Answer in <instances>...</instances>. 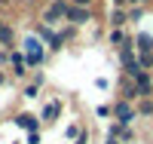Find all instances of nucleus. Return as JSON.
I'll use <instances>...</instances> for the list:
<instances>
[{
    "label": "nucleus",
    "mask_w": 153,
    "mask_h": 144,
    "mask_svg": "<svg viewBox=\"0 0 153 144\" xmlns=\"http://www.w3.org/2000/svg\"><path fill=\"white\" fill-rule=\"evenodd\" d=\"M19 49L25 52V58H28V68H31V71L46 68V64H49V58H52V52L46 49V43H43L34 31H28V34L22 37V46H19Z\"/></svg>",
    "instance_id": "f257e3e1"
},
{
    "label": "nucleus",
    "mask_w": 153,
    "mask_h": 144,
    "mask_svg": "<svg viewBox=\"0 0 153 144\" xmlns=\"http://www.w3.org/2000/svg\"><path fill=\"white\" fill-rule=\"evenodd\" d=\"M68 6H71V0H49L40 9V22L49 25V28H61V25H65V16H68Z\"/></svg>",
    "instance_id": "f03ea898"
},
{
    "label": "nucleus",
    "mask_w": 153,
    "mask_h": 144,
    "mask_svg": "<svg viewBox=\"0 0 153 144\" xmlns=\"http://www.w3.org/2000/svg\"><path fill=\"white\" fill-rule=\"evenodd\" d=\"M113 120L123 123V126H135L141 116H138V107H135V101H126V98H113Z\"/></svg>",
    "instance_id": "7ed1b4c3"
},
{
    "label": "nucleus",
    "mask_w": 153,
    "mask_h": 144,
    "mask_svg": "<svg viewBox=\"0 0 153 144\" xmlns=\"http://www.w3.org/2000/svg\"><path fill=\"white\" fill-rule=\"evenodd\" d=\"M61 110H65V101L61 98H46L43 104H40V123H43V129H49V126H55L58 123V116H61Z\"/></svg>",
    "instance_id": "20e7f679"
},
{
    "label": "nucleus",
    "mask_w": 153,
    "mask_h": 144,
    "mask_svg": "<svg viewBox=\"0 0 153 144\" xmlns=\"http://www.w3.org/2000/svg\"><path fill=\"white\" fill-rule=\"evenodd\" d=\"M68 25H74V28H86V25L95 22V6H68V16H65Z\"/></svg>",
    "instance_id": "39448f33"
},
{
    "label": "nucleus",
    "mask_w": 153,
    "mask_h": 144,
    "mask_svg": "<svg viewBox=\"0 0 153 144\" xmlns=\"http://www.w3.org/2000/svg\"><path fill=\"white\" fill-rule=\"evenodd\" d=\"M9 123L16 126V129H22L25 135H28V132H40V129H43L40 116L31 113V110H19V113H12V116H9Z\"/></svg>",
    "instance_id": "423d86ee"
},
{
    "label": "nucleus",
    "mask_w": 153,
    "mask_h": 144,
    "mask_svg": "<svg viewBox=\"0 0 153 144\" xmlns=\"http://www.w3.org/2000/svg\"><path fill=\"white\" fill-rule=\"evenodd\" d=\"M107 138L135 144V141H138V132H135V126H123V123H117V120H110V126H107Z\"/></svg>",
    "instance_id": "0eeeda50"
},
{
    "label": "nucleus",
    "mask_w": 153,
    "mask_h": 144,
    "mask_svg": "<svg viewBox=\"0 0 153 144\" xmlns=\"http://www.w3.org/2000/svg\"><path fill=\"white\" fill-rule=\"evenodd\" d=\"M132 80L138 86V98H153V71H138Z\"/></svg>",
    "instance_id": "6e6552de"
},
{
    "label": "nucleus",
    "mask_w": 153,
    "mask_h": 144,
    "mask_svg": "<svg viewBox=\"0 0 153 144\" xmlns=\"http://www.w3.org/2000/svg\"><path fill=\"white\" fill-rule=\"evenodd\" d=\"M117 95H120V98H126V101H138V86H135L132 77L120 74V80H117Z\"/></svg>",
    "instance_id": "1a4fd4ad"
},
{
    "label": "nucleus",
    "mask_w": 153,
    "mask_h": 144,
    "mask_svg": "<svg viewBox=\"0 0 153 144\" xmlns=\"http://www.w3.org/2000/svg\"><path fill=\"white\" fill-rule=\"evenodd\" d=\"M135 58H138V49H135V34H132L129 40L117 49V61H120V68H123V64H129V61H135Z\"/></svg>",
    "instance_id": "9d476101"
},
{
    "label": "nucleus",
    "mask_w": 153,
    "mask_h": 144,
    "mask_svg": "<svg viewBox=\"0 0 153 144\" xmlns=\"http://www.w3.org/2000/svg\"><path fill=\"white\" fill-rule=\"evenodd\" d=\"M129 37H132V34H129V28H107V46L117 52L126 40H129Z\"/></svg>",
    "instance_id": "9b49d317"
},
{
    "label": "nucleus",
    "mask_w": 153,
    "mask_h": 144,
    "mask_svg": "<svg viewBox=\"0 0 153 144\" xmlns=\"http://www.w3.org/2000/svg\"><path fill=\"white\" fill-rule=\"evenodd\" d=\"M107 28H129V12L120 9V6H113L107 12Z\"/></svg>",
    "instance_id": "f8f14e48"
},
{
    "label": "nucleus",
    "mask_w": 153,
    "mask_h": 144,
    "mask_svg": "<svg viewBox=\"0 0 153 144\" xmlns=\"http://www.w3.org/2000/svg\"><path fill=\"white\" fill-rule=\"evenodd\" d=\"M16 40H19V34H16V28L6 22L3 28H0V49H16Z\"/></svg>",
    "instance_id": "ddd939ff"
},
{
    "label": "nucleus",
    "mask_w": 153,
    "mask_h": 144,
    "mask_svg": "<svg viewBox=\"0 0 153 144\" xmlns=\"http://www.w3.org/2000/svg\"><path fill=\"white\" fill-rule=\"evenodd\" d=\"M40 92H43V89L37 86V83H31V80L19 86V98H25V101H37V98H40Z\"/></svg>",
    "instance_id": "4468645a"
},
{
    "label": "nucleus",
    "mask_w": 153,
    "mask_h": 144,
    "mask_svg": "<svg viewBox=\"0 0 153 144\" xmlns=\"http://www.w3.org/2000/svg\"><path fill=\"white\" fill-rule=\"evenodd\" d=\"M135 49H138V52H153V34L138 31V34H135Z\"/></svg>",
    "instance_id": "2eb2a0df"
},
{
    "label": "nucleus",
    "mask_w": 153,
    "mask_h": 144,
    "mask_svg": "<svg viewBox=\"0 0 153 144\" xmlns=\"http://www.w3.org/2000/svg\"><path fill=\"white\" fill-rule=\"evenodd\" d=\"M126 12H129V25H141V19L147 16V3H132Z\"/></svg>",
    "instance_id": "dca6fc26"
},
{
    "label": "nucleus",
    "mask_w": 153,
    "mask_h": 144,
    "mask_svg": "<svg viewBox=\"0 0 153 144\" xmlns=\"http://www.w3.org/2000/svg\"><path fill=\"white\" fill-rule=\"evenodd\" d=\"M135 107H138V116H141V120H153V98H138Z\"/></svg>",
    "instance_id": "f3484780"
},
{
    "label": "nucleus",
    "mask_w": 153,
    "mask_h": 144,
    "mask_svg": "<svg viewBox=\"0 0 153 144\" xmlns=\"http://www.w3.org/2000/svg\"><path fill=\"white\" fill-rule=\"evenodd\" d=\"M80 135H83V126H80V123H74V120H71V123L65 126V141L71 144V141H76V138H80Z\"/></svg>",
    "instance_id": "a211bd4d"
},
{
    "label": "nucleus",
    "mask_w": 153,
    "mask_h": 144,
    "mask_svg": "<svg viewBox=\"0 0 153 144\" xmlns=\"http://www.w3.org/2000/svg\"><path fill=\"white\" fill-rule=\"evenodd\" d=\"M95 116H98V120H113V107H110V104H98Z\"/></svg>",
    "instance_id": "6ab92c4d"
},
{
    "label": "nucleus",
    "mask_w": 153,
    "mask_h": 144,
    "mask_svg": "<svg viewBox=\"0 0 153 144\" xmlns=\"http://www.w3.org/2000/svg\"><path fill=\"white\" fill-rule=\"evenodd\" d=\"M138 64L144 71H153V52H138Z\"/></svg>",
    "instance_id": "aec40b11"
},
{
    "label": "nucleus",
    "mask_w": 153,
    "mask_h": 144,
    "mask_svg": "<svg viewBox=\"0 0 153 144\" xmlns=\"http://www.w3.org/2000/svg\"><path fill=\"white\" fill-rule=\"evenodd\" d=\"M28 80H31V83H37V86L43 89V86H46V71H43V68H40V71H31Z\"/></svg>",
    "instance_id": "412c9836"
},
{
    "label": "nucleus",
    "mask_w": 153,
    "mask_h": 144,
    "mask_svg": "<svg viewBox=\"0 0 153 144\" xmlns=\"http://www.w3.org/2000/svg\"><path fill=\"white\" fill-rule=\"evenodd\" d=\"M40 132H43V129H40ZM40 132H28V135H25V144H40Z\"/></svg>",
    "instance_id": "4be33fe9"
},
{
    "label": "nucleus",
    "mask_w": 153,
    "mask_h": 144,
    "mask_svg": "<svg viewBox=\"0 0 153 144\" xmlns=\"http://www.w3.org/2000/svg\"><path fill=\"white\" fill-rule=\"evenodd\" d=\"M89 138H92V132H89V129H83V135L76 138V141H71V144H89Z\"/></svg>",
    "instance_id": "5701e85b"
},
{
    "label": "nucleus",
    "mask_w": 153,
    "mask_h": 144,
    "mask_svg": "<svg viewBox=\"0 0 153 144\" xmlns=\"http://www.w3.org/2000/svg\"><path fill=\"white\" fill-rule=\"evenodd\" d=\"M95 86H98V89H110V80H104V77H95Z\"/></svg>",
    "instance_id": "b1692460"
},
{
    "label": "nucleus",
    "mask_w": 153,
    "mask_h": 144,
    "mask_svg": "<svg viewBox=\"0 0 153 144\" xmlns=\"http://www.w3.org/2000/svg\"><path fill=\"white\" fill-rule=\"evenodd\" d=\"M74 6H95V0H71Z\"/></svg>",
    "instance_id": "393cba45"
},
{
    "label": "nucleus",
    "mask_w": 153,
    "mask_h": 144,
    "mask_svg": "<svg viewBox=\"0 0 153 144\" xmlns=\"http://www.w3.org/2000/svg\"><path fill=\"white\" fill-rule=\"evenodd\" d=\"M9 80H12V77H9V71H0V86H6Z\"/></svg>",
    "instance_id": "a878e982"
},
{
    "label": "nucleus",
    "mask_w": 153,
    "mask_h": 144,
    "mask_svg": "<svg viewBox=\"0 0 153 144\" xmlns=\"http://www.w3.org/2000/svg\"><path fill=\"white\" fill-rule=\"evenodd\" d=\"M132 3H150V0H132Z\"/></svg>",
    "instance_id": "bb28decb"
},
{
    "label": "nucleus",
    "mask_w": 153,
    "mask_h": 144,
    "mask_svg": "<svg viewBox=\"0 0 153 144\" xmlns=\"http://www.w3.org/2000/svg\"><path fill=\"white\" fill-rule=\"evenodd\" d=\"M3 25H6V22H3V19H0V28H3Z\"/></svg>",
    "instance_id": "cd10ccee"
},
{
    "label": "nucleus",
    "mask_w": 153,
    "mask_h": 144,
    "mask_svg": "<svg viewBox=\"0 0 153 144\" xmlns=\"http://www.w3.org/2000/svg\"><path fill=\"white\" fill-rule=\"evenodd\" d=\"M0 123H3V120H0Z\"/></svg>",
    "instance_id": "c85d7f7f"
},
{
    "label": "nucleus",
    "mask_w": 153,
    "mask_h": 144,
    "mask_svg": "<svg viewBox=\"0 0 153 144\" xmlns=\"http://www.w3.org/2000/svg\"><path fill=\"white\" fill-rule=\"evenodd\" d=\"M65 144H68V141H65Z\"/></svg>",
    "instance_id": "c756f323"
}]
</instances>
